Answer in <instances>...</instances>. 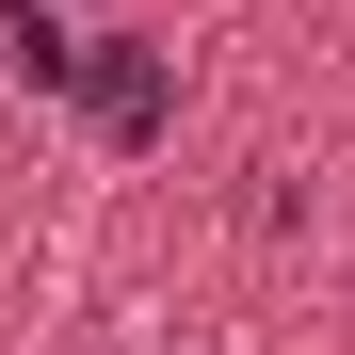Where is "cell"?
I'll use <instances>...</instances> for the list:
<instances>
[{
  "label": "cell",
  "instance_id": "cell-2",
  "mask_svg": "<svg viewBox=\"0 0 355 355\" xmlns=\"http://www.w3.org/2000/svg\"><path fill=\"white\" fill-rule=\"evenodd\" d=\"M0 49H17V81H33V97H65V81H81V33L49 17V0H0Z\"/></svg>",
  "mask_w": 355,
  "mask_h": 355
},
{
  "label": "cell",
  "instance_id": "cell-1",
  "mask_svg": "<svg viewBox=\"0 0 355 355\" xmlns=\"http://www.w3.org/2000/svg\"><path fill=\"white\" fill-rule=\"evenodd\" d=\"M65 97L97 113L113 146H146L162 113H178V81H162V49H130V33H81V81H65Z\"/></svg>",
  "mask_w": 355,
  "mask_h": 355
}]
</instances>
